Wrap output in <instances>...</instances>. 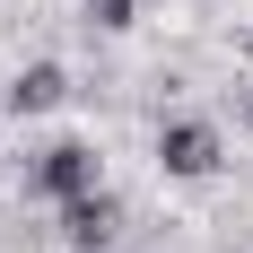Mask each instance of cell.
Returning <instances> with one entry per match:
<instances>
[{
    "label": "cell",
    "mask_w": 253,
    "mask_h": 253,
    "mask_svg": "<svg viewBox=\"0 0 253 253\" xmlns=\"http://www.w3.org/2000/svg\"><path fill=\"white\" fill-rule=\"evenodd\" d=\"M157 157H166V175H210V166H218V131L210 123H166Z\"/></svg>",
    "instance_id": "obj_1"
},
{
    "label": "cell",
    "mask_w": 253,
    "mask_h": 253,
    "mask_svg": "<svg viewBox=\"0 0 253 253\" xmlns=\"http://www.w3.org/2000/svg\"><path fill=\"white\" fill-rule=\"evenodd\" d=\"M35 183H44V192H61V201H79V192H96V157L79 149V140H61V149H44Z\"/></svg>",
    "instance_id": "obj_2"
},
{
    "label": "cell",
    "mask_w": 253,
    "mask_h": 253,
    "mask_svg": "<svg viewBox=\"0 0 253 253\" xmlns=\"http://www.w3.org/2000/svg\"><path fill=\"white\" fill-rule=\"evenodd\" d=\"M61 236H70V245H87V253H96L105 236H114V201H105V192H79V201L61 210Z\"/></svg>",
    "instance_id": "obj_3"
},
{
    "label": "cell",
    "mask_w": 253,
    "mask_h": 253,
    "mask_svg": "<svg viewBox=\"0 0 253 253\" xmlns=\"http://www.w3.org/2000/svg\"><path fill=\"white\" fill-rule=\"evenodd\" d=\"M61 87H70V79L52 70V61H35V70L9 87V105H18V114H44V105H61Z\"/></svg>",
    "instance_id": "obj_4"
},
{
    "label": "cell",
    "mask_w": 253,
    "mask_h": 253,
    "mask_svg": "<svg viewBox=\"0 0 253 253\" xmlns=\"http://www.w3.org/2000/svg\"><path fill=\"white\" fill-rule=\"evenodd\" d=\"M87 18H96V26H123V18H131V0H87Z\"/></svg>",
    "instance_id": "obj_5"
}]
</instances>
